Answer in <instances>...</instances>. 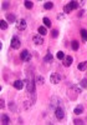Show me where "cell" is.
<instances>
[{"instance_id":"cell-1","label":"cell","mask_w":87,"mask_h":125,"mask_svg":"<svg viewBox=\"0 0 87 125\" xmlns=\"http://www.w3.org/2000/svg\"><path fill=\"white\" fill-rule=\"evenodd\" d=\"M31 58H32V55H31V53L29 50H23V51L20 53V59L24 63H30Z\"/></svg>"},{"instance_id":"cell-2","label":"cell","mask_w":87,"mask_h":125,"mask_svg":"<svg viewBox=\"0 0 87 125\" xmlns=\"http://www.w3.org/2000/svg\"><path fill=\"white\" fill-rule=\"evenodd\" d=\"M20 45H21V41H20V39L16 35H14L13 36V39H11V48L13 49H15V50H18V49L20 48Z\"/></svg>"},{"instance_id":"cell-3","label":"cell","mask_w":87,"mask_h":125,"mask_svg":"<svg viewBox=\"0 0 87 125\" xmlns=\"http://www.w3.org/2000/svg\"><path fill=\"white\" fill-rule=\"evenodd\" d=\"M26 25H28V23H26L25 19H20L18 20V24H16V28H18L19 31H24L26 29Z\"/></svg>"},{"instance_id":"cell-4","label":"cell","mask_w":87,"mask_h":125,"mask_svg":"<svg viewBox=\"0 0 87 125\" xmlns=\"http://www.w3.org/2000/svg\"><path fill=\"white\" fill-rule=\"evenodd\" d=\"M55 116L58 119V120H61V119H63V118H65V110L62 109V108L57 106L56 109H55Z\"/></svg>"},{"instance_id":"cell-5","label":"cell","mask_w":87,"mask_h":125,"mask_svg":"<svg viewBox=\"0 0 87 125\" xmlns=\"http://www.w3.org/2000/svg\"><path fill=\"white\" fill-rule=\"evenodd\" d=\"M50 81H51L52 84H58L60 81H61V75H60L58 73H53V74H51Z\"/></svg>"},{"instance_id":"cell-6","label":"cell","mask_w":87,"mask_h":125,"mask_svg":"<svg viewBox=\"0 0 87 125\" xmlns=\"http://www.w3.org/2000/svg\"><path fill=\"white\" fill-rule=\"evenodd\" d=\"M32 41L35 45H42L44 44V38L41 35H34L32 36Z\"/></svg>"},{"instance_id":"cell-7","label":"cell","mask_w":87,"mask_h":125,"mask_svg":"<svg viewBox=\"0 0 87 125\" xmlns=\"http://www.w3.org/2000/svg\"><path fill=\"white\" fill-rule=\"evenodd\" d=\"M24 84H25L24 80H15L14 83H13V86H14L15 89H18V90H21V89L24 88Z\"/></svg>"},{"instance_id":"cell-8","label":"cell","mask_w":87,"mask_h":125,"mask_svg":"<svg viewBox=\"0 0 87 125\" xmlns=\"http://www.w3.org/2000/svg\"><path fill=\"white\" fill-rule=\"evenodd\" d=\"M72 61H73V59H72V56H70V55H67L66 58L63 59V66H71V64H72Z\"/></svg>"},{"instance_id":"cell-9","label":"cell","mask_w":87,"mask_h":125,"mask_svg":"<svg viewBox=\"0 0 87 125\" xmlns=\"http://www.w3.org/2000/svg\"><path fill=\"white\" fill-rule=\"evenodd\" d=\"M52 60H53V58H52V55H51V53H47L45 56H44V63H52Z\"/></svg>"},{"instance_id":"cell-10","label":"cell","mask_w":87,"mask_h":125,"mask_svg":"<svg viewBox=\"0 0 87 125\" xmlns=\"http://www.w3.org/2000/svg\"><path fill=\"white\" fill-rule=\"evenodd\" d=\"M1 124H4V125L10 124V118L6 115V114H3L1 115Z\"/></svg>"},{"instance_id":"cell-11","label":"cell","mask_w":87,"mask_h":125,"mask_svg":"<svg viewBox=\"0 0 87 125\" xmlns=\"http://www.w3.org/2000/svg\"><path fill=\"white\" fill-rule=\"evenodd\" d=\"M6 19H8V23H16V16L14 14H8Z\"/></svg>"},{"instance_id":"cell-12","label":"cell","mask_w":87,"mask_h":125,"mask_svg":"<svg viewBox=\"0 0 87 125\" xmlns=\"http://www.w3.org/2000/svg\"><path fill=\"white\" fill-rule=\"evenodd\" d=\"M71 48H72V50H73V51H77V50H78V48H80L78 41H77V40L71 41Z\"/></svg>"},{"instance_id":"cell-13","label":"cell","mask_w":87,"mask_h":125,"mask_svg":"<svg viewBox=\"0 0 87 125\" xmlns=\"http://www.w3.org/2000/svg\"><path fill=\"white\" fill-rule=\"evenodd\" d=\"M80 34H81V38H82V41H87V30L86 29H81L80 31Z\"/></svg>"},{"instance_id":"cell-14","label":"cell","mask_w":87,"mask_h":125,"mask_svg":"<svg viewBox=\"0 0 87 125\" xmlns=\"http://www.w3.org/2000/svg\"><path fill=\"white\" fill-rule=\"evenodd\" d=\"M73 113L76 114V115H80V114H82V113H83V106H82V105H78L77 108H75Z\"/></svg>"},{"instance_id":"cell-15","label":"cell","mask_w":87,"mask_h":125,"mask_svg":"<svg viewBox=\"0 0 87 125\" xmlns=\"http://www.w3.org/2000/svg\"><path fill=\"white\" fill-rule=\"evenodd\" d=\"M42 23H44V25H45V26H47V28H51V25H52L51 20L48 18H44L42 19Z\"/></svg>"},{"instance_id":"cell-16","label":"cell","mask_w":87,"mask_h":125,"mask_svg":"<svg viewBox=\"0 0 87 125\" xmlns=\"http://www.w3.org/2000/svg\"><path fill=\"white\" fill-rule=\"evenodd\" d=\"M87 69V61H82L78 64V70H81V71H85V70Z\"/></svg>"},{"instance_id":"cell-17","label":"cell","mask_w":87,"mask_h":125,"mask_svg":"<svg viewBox=\"0 0 87 125\" xmlns=\"http://www.w3.org/2000/svg\"><path fill=\"white\" fill-rule=\"evenodd\" d=\"M35 81H36V84H39V85H42L44 83H45V79H44L42 76H40V75H37V76L35 78Z\"/></svg>"},{"instance_id":"cell-18","label":"cell","mask_w":87,"mask_h":125,"mask_svg":"<svg viewBox=\"0 0 87 125\" xmlns=\"http://www.w3.org/2000/svg\"><path fill=\"white\" fill-rule=\"evenodd\" d=\"M39 34H40L41 36L46 35V34H47V29L45 28V26H40V28H39Z\"/></svg>"},{"instance_id":"cell-19","label":"cell","mask_w":87,"mask_h":125,"mask_svg":"<svg viewBox=\"0 0 87 125\" xmlns=\"http://www.w3.org/2000/svg\"><path fill=\"white\" fill-rule=\"evenodd\" d=\"M24 5L26 9H32V6H34V3L30 1V0H26V1H24Z\"/></svg>"},{"instance_id":"cell-20","label":"cell","mask_w":87,"mask_h":125,"mask_svg":"<svg viewBox=\"0 0 87 125\" xmlns=\"http://www.w3.org/2000/svg\"><path fill=\"white\" fill-rule=\"evenodd\" d=\"M71 10H72V8H71V5H70V4H67V5H65V6H63V13L65 14H70V13H71Z\"/></svg>"},{"instance_id":"cell-21","label":"cell","mask_w":87,"mask_h":125,"mask_svg":"<svg viewBox=\"0 0 87 125\" xmlns=\"http://www.w3.org/2000/svg\"><path fill=\"white\" fill-rule=\"evenodd\" d=\"M0 26H1V29H3V30H6V29H8V26H9V24H8V21H6V20H1V21H0Z\"/></svg>"},{"instance_id":"cell-22","label":"cell","mask_w":87,"mask_h":125,"mask_svg":"<svg viewBox=\"0 0 87 125\" xmlns=\"http://www.w3.org/2000/svg\"><path fill=\"white\" fill-rule=\"evenodd\" d=\"M44 8H45L46 10H50V9H52V8H53V4H52V1H46L45 4H44Z\"/></svg>"},{"instance_id":"cell-23","label":"cell","mask_w":87,"mask_h":125,"mask_svg":"<svg viewBox=\"0 0 87 125\" xmlns=\"http://www.w3.org/2000/svg\"><path fill=\"white\" fill-rule=\"evenodd\" d=\"M70 5H71V8H72V10H73V9H77V8H78V3H77V1H76V0H72V1H71V3H70Z\"/></svg>"},{"instance_id":"cell-24","label":"cell","mask_w":87,"mask_h":125,"mask_svg":"<svg viewBox=\"0 0 87 125\" xmlns=\"http://www.w3.org/2000/svg\"><path fill=\"white\" fill-rule=\"evenodd\" d=\"M57 59H60V60H63V59H65L63 51H57Z\"/></svg>"},{"instance_id":"cell-25","label":"cell","mask_w":87,"mask_h":125,"mask_svg":"<svg viewBox=\"0 0 87 125\" xmlns=\"http://www.w3.org/2000/svg\"><path fill=\"white\" fill-rule=\"evenodd\" d=\"M81 86H82V88H85V89H87V79H82L81 80Z\"/></svg>"},{"instance_id":"cell-26","label":"cell","mask_w":87,"mask_h":125,"mask_svg":"<svg viewBox=\"0 0 87 125\" xmlns=\"http://www.w3.org/2000/svg\"><path fill=\"white\" fill-rule=\"evenodd\" d=\"M51 36H52V38H57V36H58V31H57V29H53V30L51 31Z\"/></svg>"},{"instance_id":"cell-27","label":"cell","mask_w":87,"mask_h":125,"mask_svg":"<svg viewBox=\"0 0 87 125\" xmlns=\"http://www.w3.org/2000/svg\"><path fill=\"white\" fill-rule=\"evenodd\" d=\"M73 124H75V125H82L83 121L80 120V119H75V120H73Z\"/></svg>"},{"instance_id":"cell-28","label":"cell","mask_w":87,"mask_h":125,"mask_svg":"<svg viewBox=\"0 0 87 125\" xmlns=\"http://www.w3.org/2000/svg\"><path fill=\"white\" fill-rule=\"evenodd\" d=\"M8 9H9V3L3 1V10H8Z\"/></svg>"},{"instance_id":"cell-29","label":"cell","mask_w":87,"mask_h":125,"mask_svg":"<svg viewBox=\"0 0 87 125\" xmlns=\"http://www.w3.org/2000/svg\"><path fill=\"white\" fill-rule=\"evenodd\" d=\"M0 108H1V109H4V108H5V101H4V99L0 100Z\"/></svg>"},{"instance_id":"cell-30","label":"cell","mask_w":87,"mask_h":125,"mask_svg":"<svg viewBox=\"0 0 87 125\" xmlns=\"http://www.w3.org/2000/svg\"><path fill=\"white\" fill-rule=\"evenodd\" d=\"M83 15H85V10H80V13H78V18H82Z\"/></svg>"}]
</instances>
